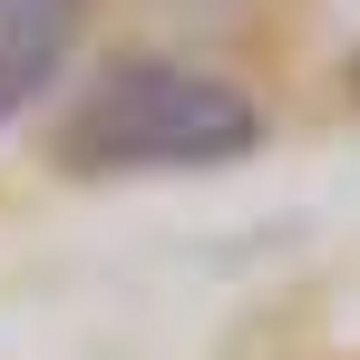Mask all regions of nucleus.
<instances>
[{
    "mask_svg": "<svg viewBox=\"0 0 360 360\" xmlns=\"http://www.w3.org/2000/svg\"><path fill=\"white\" fill-rule=\"evenodd\" d=\"M49 146L68 176H214L263 146V98L205 59L127 49L78 78Z\"/></svg>",
    "mask_w": 360,
    "mask_h": 360,
    "instance_id": "obj_1",
    "label": "nucleus"
},
{
    "mask_svg": "<svg viewBox=\"0 0 360 360\" xmlns=\"http://www.w3.org/2000/svg\"><path fill=\"white\" fill-rule=\"evenodd\" d=\"M78 20H88V0H0V117H20L59 59L78 49Z\"/></svg>",
    "mask_w": 360,
    "mask_h": 360,
    "instance_id": "obj_2",
    "label": "nucleus"
}]
</instances>
